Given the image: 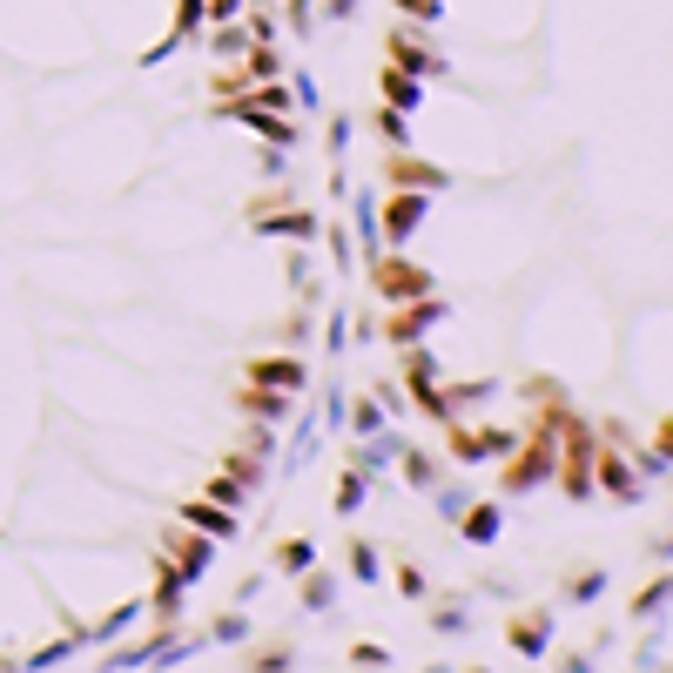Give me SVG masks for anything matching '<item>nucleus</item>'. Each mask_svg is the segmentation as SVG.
<instances>
[{
  "label": "nucleus",
  "mask_w": 673,
  "mask_h": 673,
  "mask_svg": "<svg viewBox=\"0 0 673 673\" xmlns=\"http://www.w3.org/2000/svg\"><path fill=\"white\" fill-rule=\"evenodd\" d=\"M384 310H391V317L377 323V336L404 351V344H425V330L445 317V297H432V290H425V297H404V303H384Z\"/></svg>",
  "instance_id": "nucleus-1"
},
{
  "label": "nucleus",
  "mask_w": 673,
  "mask_h": 673,
  "mask_svg": "<svg viewBox=\"0 0 673 673\" xmlns=\"http://www.w3.org/2000/svg\"><path fill=\"white\" fill-rule=\"evenodd\" d=\"M371 290L384 297V303H404V297H425L432 290V270H417V263H404V257H371Z\"/></svg>",
  "instance_id": "nucleus-2"
},
{
  "label": "nucleus",
  "mask_w": 673,
  "mask_h": 673,
  "mask_svg": "<svg viewBox=\"0 0 673 673\" xmlns=\"http://www.w3.org/2000/svg\"><path fill=\"white\" fill-rule=\"evenodd\" d=\"M391 68H397V74H417V81L452 74V61H445L425 34H411V28H397V34H391Z\"/></svg>",
  "instance_id": "nucleus-3"
},
{
  "label": "nucleus",
  "mask_w": 673,
  "mask_h": 673,
  "mask_svg": "<svg viewBox=\"0 0 673 673\" xmlns=\"http://www.w3.org/2000/svg\"><path fill=\"white\" fill-rule=\"evenodd\" d=\"M162 559L176 566L183 579H203V566L216 559V539H209V532H196V526H176V532L162 539Z\"/></svg>",
  "instance_id": "nucleus-4"
},
{
  "label": "nucleus",
  "mask_w": 673,
  "mask_h": 673,
  "mask_svg": "<svg viewBox=\"0 0 673 673\" xmlns=\"http://www.w3.org/2000/svg\"><path fill=\"white\" fill-rule=\"evenodd\" d=\"M377 209H384V236H391V242H404V236H417V222H425L432 196H425V189H397V196H384Z\"/></svg>",
  "instance_id": "nucleus-5"
},
{
  "label": "nucleus",
  "mask_w": 673,
  "mask_h": 673,
  "mask_svg": "<svg viewBox=\"0 0 673 673\" xmlns=\"http://www.w3.org/2000/svg\"><path fill=\"white\" fill-rule=\"evenodd\" d=\"M384 183H391V189H425V196H432V189H445L452 176H445V168H425L417 155H404V148H397V155H391V168H384Z\"/></svg>",
  "instance_id": "nucleus-6"
},
{
  "label": "nucleus",
  "mask_w": 673,
  "mask_h": 673,
  "mask_svg": "<svg viewBox=\"0 0 673 673\" xmlns=\"http://www.w3.org/2000/svg\"><path fill=\"white\" fill-rule=\"evenodd\" d=\"M249 377L297 397V391H303V358H257V364H249Z\"/></svg>",
  "instance_id": "nucleus-7"
},
{
  "label": "nucleus",
  "mask_w": 673,
  "mask_h": 673,
  "mask_svg": "<svg viewBox=\"0 0 673 673\" xmlns=\"http://www.w3.org/2000/svg\"><path fill=\"white\" fill-rule=\"evenodd\" d=\"M183 526H196V532H209V539H236V512H229V505H216V498L183 505Z\"/></svg>",
  "instance_id": "nucleus-8"
},
{
  "label": "nucleus",
  "mask_w": 673,
  "mask_h": 673,
  "mask_svg": "<svg viewBox=\"0 0 673 673\" xmlns=\"http://www.w3.org/2000/svg\"><path fill=\"white\" fill-rule=\"evenodd\" d=\"M546 640H552V613H519V620H512V646H519L526 660H539Z\"/></svg>",
  "instance_id": "nucleus-9"
},
{
  "label": "nucleus",
  "mask_w": 673,
  "mask_h": 673,
  "mask_svg": "<svg viewBox=\"0 0 673 673\" xmlns=\"http://www.w3.org/2000/svg\"><path fill=\"white\" fill-rule=\"evenodd\" d=\"M242 411H249V417H270V425H277V417H290V391H270V384H257V377H249Z\"/></svg>",
  "instance_id": "nucleus-10"
},
{
  "label": "nucleus",
  "mask_w": 673,
  "mask_h": 673,
  "mask_svg": "<svg viewBox=\"0 0 673 673\" xmlns=\"http://www.w3.org/2000/svg\"><path fill=\"white\" fill-rule=\"evenodd\" d=\"M458 526H465V539H472V546H491V539H498V505H465Z\"/></svg>",
  "instance_id": "nucleus-11"
},
{
  "label": "nucleus",
  "mask_w": 673,
  "mask_h": 673,
  "mask_svg": "<svg viewBox=\"0 0 673 673\" xmlns=\"http://www.w3.org/2000/svg\"><path fill=\"white\" fill-rule=\"evenodd\" d=\"M384 95H391V108H417V102H425V81H417V74H397V68H384Z\"/></svg>",
  "instance_id": "nucleus-12"
},
{
  "label": "nucleus",
  "mask_w": 673,
  "mask_h": 673,
  "mask_svg": "<svg viewBox=\"0 0 673 673\" xmlns=\"http://www.w3.org/2000/svg\"><path fill=\"white\" fill-rule=\"evenodd\" d=\"M397 465H404V478H411V491H432V478H438V465H432V452H425V445H404V452H397Z\"/></svg>",
  "instance_id": "nucleus-13"
},
{
  "label": "nucleus",
  "mask_w": 673,
  "mask_h": 673,
  "mask_svg": "<svg viewBox=\"0 0 673 673\" xmlns=\"http://www.w3.org/2000/svg\"><path fill=\"white\" fill-rule=\"evenodd\" d=\"M330 600H336V572H310L303 566V607L310 613H330Z\"/></svg>",
  "instance_id": "nucleus-14"
},
{
  "label": "nucleus",
  "mask_w": 673,
  "mask_h": 673,
  "mask_svg": "<svg viewBox=\"0 0 673 673\" xmlns=\"http://www.w3.org/2000/svg\"><path fill=\"white\" fill-rule=\"evenodd\" d=\"M666 607H673V572H666V579H653L646 593L633 600V620H653V613H666Z\"/></svg>",
  "instance_id": "nucleus-15"
},
{
  "label": "nucleus",
  "mask_w": 673,
  "mask_h": 673,
  "mask_svg": "<svg viewBox=\"0 0 673 673\" xmlns=\"http://www.w3.org/2000/svg\"><path fill=\"white\" fill-rule=\"evenodd\" d=\"M600 593H607V572H600V566H593V572H572V579H566V600H579V607H586V600H600Z\"/></svg>",
  "instance_id": "nucleus-16"
},
{
  "label": "nucleus",
  "mask_w": 673,
  "mask_h": 673,
  "mask_svg": "<svg viewBox=\"0 0 673 673\" xmlns=\"http://www.w3.org/2000/svg\"><path fill=\"white\" fill-rule=\"evenodd\" d=\"M364 485H371V472H358V465H351V478L336 485V512H344V519H351L358 505H364Z\"/></svg>",
  "instance_id": "nucleus-17"
},
{
  "label": "nucleus",
  "mask_w": 673,
  "mask_h": 673,
  "mask_svg": "<svg viewBox=\"0 0 673 673\" xmlns=\"http://www.w3.org/2000/svg\"><path fill=\"white\" fill-rule=\"evenodd\" d=\"M317 559V546L310 539H290V546H277V572H303Z\"/></svg>",
  "instance_id": "nucleus-18"
},
{
  "label": "nucleus",
  "mask_w": 673,
  "mask_h": 673,
  "mask_svg": "<svg viewBox=\"0 0 673 673\" xmlns=\"http://www.w3.org/2000/svg\"><path fill=\"white\" fill-rule=\"evenodd\" d=\"M371 128H377L391 148H404V108H377V115H371Z\"/></svg>",
  "instance_id": "nucleus-19"
},
{
  "label": "nucleus",
  "mask_w": 673,
  "mask_h": 673,
  "mask_svg": "<svg viewBox=\"0 0 673 673\" xmlns=\"http://www.w3.org/2000/svg\"><path fill=\"white\" fill-rule=\"evenodd\" d=\"M283 21H290L297 34H310V28H317V8H310V0H290V8H283Z\"/></svg>",
  "instance_id": "nucleus-20"
},
{
  "label": "nucleus",
  "mask_w": 673,
  "mask_h": 673,
  "mask_svg": "<svg viewBox=\"0 0 673 673\" xmlns=\"http://www.w3.org/2000/svg\"><path fill=\"white\" fill-rule=\"evenodd\" d=\"M209 48H222V54H242V48H249V28H222V34H209Z\"/></svg>",
  "instance_id": "nucleus-21"
},
{
  "label": "nucleus",
  "mask_w": 673,
  "mask_h": 673,
  "mask_svg": "<svg viewBox=\"0 0 673 673\" xmlns=\"http://www.w3.org/2000/svg\"><path fill=\"white\" fill-rule=\"evenodd\" d=\"M351 572H358V579H377V552H371V546H364V539H358V546H351Z\"/></svg>",
  "instance_id": "nucleus-22"
},
{
  "label": "nucleus",
  "mask_w": 673,
  "mask_h": 673,
  "mask_svg": "<svg viewBox=\"0 0 673 673\" xmlns=\"http://www.w3.org/2000/svg\"><path fill=\"white\" fill-rule=\"evenodd\" d=\"M397 586H404V600H425V572L417 566H397Z\"/></svg>",
  "instance_id": "nucleus-23"
},
{
  "label": "nucleus",
  "mask_w": 673,
  "mask_h": 673,
  "mask_svg": "<svg viewBox=\"0 0 673 673\" xmlns=\"http://www.w3.org/2000/svg\"><path fill=\"white\" fill-rule=\"evenodd\" d=\"M344 148H351V115H336V122H330V155L344 162Z\"/></svg>",
  "instance_id": "nucleus-24"
},
{
  "label": "nucleus",
  "mask_w": 673,
  "mask_h": 673,
  "mask_svg": "<svg viewBox=\"0 0 673 673\" xmlns=\"http://www.w3.org/2000/svg\"><path fill=\"white\" fill-rule=\"evenodd\" d=\"M242 633H249V620H242V613H222V620H216V640H242Z\"/></svg>",
  "instance_id": "nucleus-25"
},
{
  "label": "nucleus",
  "mask_w": 673,
  "mask_h": 673,
  "mask_svg": "<svg viewBox=\"0 0 673 673\" xmlns=\"http://www.w3.org/2000/svg\"><path fill=\"white\" fill-rule=\"evenodd\" d=\"M397 8H404L411 21H438V0H397Z\"/></svg>",
  "instance_id": "nucleus-26"
},
{
  "label": "nucleus",
  "mask_w": 673,
  "mask_h": 673,
  "mask_svg": "<svg viewBox=\"0 0 673 673\" xmlns=\"http://www.w3.org/2000/svg\"><path fill=\"white\" fill-rule=\"evenodd\" d=\"M465 505H472L465 491H438V512H445V519H458V512H465Z\"/></svg>",
  "instance_id": "nucleus-27"
},
{
  "label": "nucleus",
  "mask_w": 673,
  "mask_h": 673,
  "mask_svg": "<svg viewBox=\"0 0 673 673\" xmlns=\"http://www.w3.org/2000/svg\"><path fill=\"white\" fill-rule=\"evenodd\" d=\"M653 452H660V458H666V465H673V417H666V425H660V432H653Z\"/></svg>",
  "instance_id": "nucleus-28"
},
{
  "label": "nucleus",
  "mask_w": 673,
  "mask_h": 673,
  "mask_svg": "<svg viewBox=\"0 0 673 673\" xmlns=\"http://www.w3.org/2000/svg\"><path fill=\"white\" fill-rule=\"evenodd\" d=\"M358 14V0H330V21H351Z\"/></svg>",
  "instance_id": "nucleus-29"
}]
</instances>
